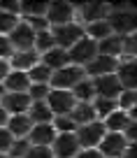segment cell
<instances>
[{
	"mask_svg": "<svg viewBox=\"0 0 137 158\" xmlns=\"http://www.w3.org/2000/svg\"><path fill=\"white\" fill-rule=\"evenodd\" d=\"M107 23L112 28V35H135V7L121 2V5H109Z\"/></svg>",
	"mask_w": 137,
	"mask_h": 158,
	"instance_id": "obj_1",
	"label": "cell"
},
{
	"mask_svg": "<svg viewBox=\"0 0 137 158\" xmlns=\"http://www.w3.org/2000/svg\"><path fill=\"white\" fill-rule=\"evenodd\" d=\"M86 79V72L84 68H77V65H65V68L51 72V79H49V89H56V91H72L74 86Z\"/></svg>",
	"mask_w": 137,
	"mask_h": 158,
	"instance_id": "obj_2",
	"label": "cell"
},
{
	"mask_svg": "<svg viewBox=\"0 0 137 158\" xmlns=\"http://www.w3.org/2000/svg\"><path fill=\"white\" fill-rule=\"evenodd\" d=\"M74 16H77V7H74L72 2L56 0V2H49L44 19L49 23V28H56V26H65V23H70V21H77Z\"/></svg>",
	"mask_w": 137,
	"mask_h": 158,
	"instance_id": "obj_3",
	"label": "cell"
},
{
	"mask_svg": "<svg viewBox=\"0 0 137 158\" xmlns=\"http://www.w3.org/2000/svg\"><path fill=\"white\" fill-rule=\"evenodd\" d=\"M68 56H70V65L86 68V65L98 56V42H93V40H88L86 35H84L77 44H72L68 49Z\"/></svg>",
	"mask_w": 137,
	"mask_h": 158,
	"instance_id": "obj_4",
	"label": "cell"
},
{
	"mask_svg": "<svg viewBox=\"0 0 137 158\" xmlns=\"http://www.w3.org/2000/svg\"><path fill=\"white\" fill-rule=\"evenodd\" d=\"M105 126L102 121H91V123L86 126H79L77 130H74V137H77V144L79 149H98L100 139L105 137Z\"/></svg>",
	"mask_w": 137,
	"mask_h": 158,
	"instance_id": "obj_5",
	"label": "cell"
},
{
	"mask_svg": "<svg viewBox=\"0 0 137 158\" xmlns=\"http://www.w3.org/2000/svg\"><path fill=\"white\" fill-rule=\"evenodd\" d=\"M51 35H54L56 47H60V49L68 51L72 44H77L79 40L84 37V26L77 23V21H70V23H65V26H56V28H51Z\"/></svg>",
	"mask_w": 137,
	"mask_h": 158,
	"instance_id": "obj_6",
	"label": "cell"
},
{
	"mask_svg": "<svg viewBox=\"0 0 137 158\" xmlns=\"http://www.w3.org/2000/svg\"><path fill=\"white\" fill-rule=\"evenodd\" d=\"M44 102L49 105V109H51L54 116H68V114L72 112V107L77 105V100L72 98L70 91H56V89H51Z\"/></svg>",
	"mask_w": 137,
	"mask_h": 158,
	"instance_id": "obj_7",
	"label": "cell"
},
{
	"mask_svg": "<svg viewBox=\"0 0 137 158\" xmlns=\"http://www.w3.org/2000/svg\"><path fill=\"white\" fill-rule=\"evenodd\" d=\"M77 23L88 26V23H95V21H107L109 16V5L107 2H86V5H79L77 7Z\"/></svg>",
	"mask_w": 137,
	"mask_h": 158,
	"instance_id": "obj_8",
	"label": "cell"
},
{
	"mask_svg": "<svg viewBox=\"0 0 137 158\" xmlns=\"http://www.w3.org/2000/svg\"><path fill=\"white\" fill-rule=\"evenodd\" d=\"M49 149L54 153V158H74L79 153V144L74 133H56Z\"/></svg>",
	"mask_w": 137,
	"mask_h": 158,
	"instance_id": "obj_9",
	"label": "cell"
},
{
	"mask_svg": "<svg viewBox=\"0 0 137 158\" xmlns=\"http://www.w3.org/2000/svg\"><path fill=\"white\" fill-rule=\"evenodd\" d=\"M93 84V93L95 98H107V100H116L118 93H121V84H118L116 74H105V77H95L91 79Z\"/></svg>",
	"mask_w": 137,
	"mask_h": 158,
	"instance_id": "obj_10",
	"label": "cell"
},
{
	"mask_svg": "<svg viewBox=\"0 0 137 158\" xmlns=\"http://www.w3.org/2000/svg\"><path fill=\"white\" fill-rule=\"evenodd\" d=\"M126 147H128V142L123 139L121 133H105V137L98 144V151L102 153V158H121Z\"/></svg>",
	"mask_w": 137,
	"mask_h": 158,
	"instance_id": "obj_11",
	"label": "cell"
},
{
	"mask_svg": "<svg viewBox=\"0 0 137 158\" xmlns=\"http://www.w3.org/2000/svg\"><path fill=\"white\" fill-rule=\"evenodd\" d=\"M118 68V58H109V56H95L91 63L84 68L88 79H95V77H105V74H114Z\"/></svg>",
	"mask_w": 137,
	"mask_h": 158,
	"instance_id": "obj_12",
	"label": "cell"
},
{
	"mask_svg": "<svg viewBox=\"0 0 137 158\" xmlns=\"http://www.w3.org/2000/svg\"><path fill=\"white\" fill-rule=\"evenodd\" d=\"M7 37H10L14 51H30V49H33V44H35V33L28 28V23H23V21H19L16 28L12 30Z\"/></svg>",
	"mask_w": 137,
	"mask_h": 158,
	"instance_id": "obj_13",
	"label": "cell"
},
{
	"mask_svg": "<svg viewBox=\"0 0 137 158\" xmlns=\"http://www.w3.org/2000/svg\"><path fill=\"white\" fill-rule=\"evenodd\" d=\"M30 98L28 93H5V98L0 100V107L5 109L10 116H16V114H28L30 109Z\"/></svg>",
	"mask_w": 137,
	"mask_h": 158,
	"instance_id": "obj_14",
	"label": "cell"
},
{
	"mask_svg": "<svg viewBox=\"0 0 137 158\" xmlns=\"http://www.w3.org/2000/svg\"><path fill=\"white\" fill-rule=\"evenodd\" d=\"M56 137V130L51 123H39V126H33L28 133V142L30 147H51V142H54Z\"/></svg>",
	"mask_w": 137,
	"mask_h": 158,
	"instance_id": "obj_15",
	"label": "cell"
},
{
	"mask_svg": "<svg viewBox=\"0 0 137 158\" xmlns=\"http://www.w3.org/2000/svg\"><path fill=\"white\" fill-rule=\"evenodd\" d=\"M7 63H10V70L28 72L30 68H35V65L39 63V54L35 49H30V51H14V56H12Z\"/></svg>",
	"mask_w": 137,
	"mask_h": 158,
	"instance_id": "obj_16",
	"label": "cell"
},
{
	"mask_svg": "<svg viewBox=\"0 0 137 158\" xmlns=\"http://www.w3.org/2000/svg\"><path fill=\"white\" fill-rule=\"evenodd\" d=\"M132 121H135V116H130L128 112L116 109V112H112L109 116L102 118V126H105V130H107V133H123V130H126Z\"/></svg>",
	"mask_w": 137,
	"mask_h": 158,
	"instance_id": "obj_17",
	"label": "cell"
},
{
	"mask_svg": "<svg viewBox=\"0 0 137 158\" xmlns=\"http://www.w3.org/2000/svg\"><path fill=\"white\" fill-rule=\"evenodd\" d=\"M39 63L47 65V68L51 70V72H56V70L65 68V65H70V56L65 49H60V47H54V49H49L47 54L39 56Z\"/></svg>",
	"mask_w": 137,
	"mask_h": 158,
	"instance_id": "obj_18",
	"label": "cell"
},
{
	"mask_svg": "<svg viewBox=\"0 0 137 158\" xmlns=\"http://www.w3.org/2000/svg\"><path fill=\"white\" fill-rule=\"evenodd\" d=\"M2 86H5L7 93H28V89H30V79H28V74H26V72L10 70V74L5 77Z\"/></svg>",
	"mask_w": 137,
	"mask_h": 158,
	"instance_id": "obj_19",
	"label": "cell"
},
{
	"mask_svg": "<svg viewBox=\"0 0 137 158\" xmlns=\"http://www.w3.org/2000/svg\"><path fill=\"white\" fill-rule=\"evenodd\" d=\"M5 128L10 130V135H12L14 139H23V137H28L33 123H30L28 114H16V116H10V118H7V126H5Z\"/></svg>",
	"mask_w": 137,
	"mask_h": 158,
	"instance_id": "obj_20",
	"label": "cell"
},
{
	"mask_svg": "<svg viewBox=\"0 0 137 158\" xmlns=\"http://www.w3.org/2000/svg\"><path fill=\"white\" fill-rule=\"evenodd\" d=\"M116 79L123 91H135V60H118Z\"/></svg>",
	"mask_w": 137,
	"mask_h": 158,
	"instance_id": "obj_21",
	"label": "cell"
},
{
	"mask_svg": "<svg viewBox=\"0 0 137 158\" xmlns=\"http://www.w3.org/2000/svg\"><path fill=\"white\" fill-rule=\"evenodd\" d=\"M70 118L74 121V126H86V123H91V121H98V116H95V112H93V105L91 102H77L72 107V112L68 114Z\"/></svg>",
	"mask_w": 137,
	"mask_h": 158,
	"instance_id": "obj_22",
	"label": "cell"
},
{
	"mask_svg": "<svg viewBox=\"0 0 137 158\" xmlns=\"http://www.w3.org/2000/svg\"><path fill=\"white\" fill-rule=\"evenodd\" d=\"M28 118L33 126H39V123H51L54 121V114H51L49 105L47 102H33L28 109Z\"/></svg>",
	"mask_w": 137,
	"mask_h": 158,
	"instance_id": "obj_23",
	"label": "cell"
},
{
	"mask_svg": "<svg viewBox=\"0 0 137 158\" xmlns=\"http://www.w3.org/2000/svg\"><path fill=\"white\" fill-rule=\"evenodd\" d=\"M49 2H39V0H21L19 2V16L21 19H33V16H44L47 14Z\"/></svg>",
	"mask_w": 137,
	"mask_h": 158,
	"instance_id": "obj_24",
	"label": "cell"
},
{
	"mask_svg": "<svg viewBox=\"0 0 137 158\" xmlns=\"http://www.w3.org/2000/svg\"><path fill=\"white\" fill-rule=\"evenodd\" d=\"M98 54L109 56V58H118L121 56V37L118 35H109V37L98 42Z\"/></svg>",
	"mask_w": 137,
	"mask_h": 158,
	"instance_id": "obj_25",
	"label": "cell"
},
{
	"mask_svg": "<svg viewBox=\"0 0 137 158\" xmlns=\"http://www.w3.org/2000/svg\"><path fill=\"white\" fill-rule=\"evenodd\" d=\"M84 35H86L88 40H93V42H100V40L112 35V28H109L107 21H95V23L84 26Z\"/></svg>",
	"mask_w": 137,
	"mask_h": 158,
	"instance_id": "obj_26",
	"label": "cell"
},
{
	"mask_svg": "<svg viewBox=\"0 0 137 158\" xmlns=\"http://www.w3.org/2000/svg\"><path fill=\"white\" fill-rule=\"evenodd\" d=\"M70 93H72V98L77 100V102H91V100L95 98V93H93V84H91V79H81V81H79L77 86H74L72 91H70Z\"/></svg>",
	"mask_w": 137,
	"mask_h": 158,
	"instance_id": "obj_27",
	"label": "cell"
},
{
	"mask_svg": "<svg viewBox=\"0 0 137 158\" xmlns=\"http://www.w3.org/2000/svg\"><path fill=\"white\" fill-rule=\"evenodd\" d=\"M54 47H56V42H54V35H51V28H49V30H42V33H35V44H33V49L37 51L39 56L47 54V51L54 49Z\"/></svg>",
	"mask_w": 137,
	"mask_h": 158,
	"instance_id": "obj_28",
	"label": "cell"
},
{
	"mask_svg": "<svg viewBox=\"0 0 137 158\" xmlns=\"http://www.w3.org/2000/svg\"><path fill=\"white\" fill-rule=\"evenodd\" d=\"M91 105H93V112H95V116H100V118H105V116H109L112 112H116V100H107V98H93L91 100Z\"/></svg>",
	"mask_w": 137,
	"mask_h": 158,
	"instance_id": "obj_29",
	"label": "cell"
},
{
	"mask_svg": "<svg viewBox=\"0 0 137 158\" xmlns=\"http://www.w3.org/2000/svg\"><path fill=\"white\" fill-rule=\"evenodd\" d=\"M26 74H28L30 84H49V79H51V70L47 68V65H42V63H37L35 68H30Z\"/></svg>",
	"mask_w": 137,
	"mask_h": 158,
	"instance_id": "obj_30",
	"label": "cell"
},
{
	"mask_svg": "<svg viewBox=\"0 0 137 158\" xmlns=\"http://www.w3.org/2000/svg\"><path fill=\"white\" fill-rule=\"evenodd\" d=\"M135 100H137L135 91H121L116 98V107L121 112H128L130 116H135Z\"/></svg>",
	"mask_w": 137,
	"mask_h": 158,
	"instance_id": "obj_31",
	"label": "cell"
},
{
	"mask_svg": "<svg viewBox=\"0 0 137 158\" xmlns=\"http://www.w3.org/2000/svg\"><path fill=\"white\" fill-rule=\"evenodd\" d=\"M49 84H30L28 89V98L30 102H44L47 100V95H49Z\"/></svg>",
	"mask_w": 137,
	"mask_h": 158,
	"instance_id": "obj_32",
	"label": "cell"
},
{
	"mask_svg": "<svg viewBox=\"0 0 137 158\" xmlns=\"http://www.w3.org/2000/svg\"><path fill=\"white\" fill-rule=\"evenodd\" d=\"M51 126H54L56 133H74L77 130V126H74V121L70 116H54Z\"/></svg>",
	"mask_w": 137,
	"mask_h": 158,
	"instance_id": "obj_33",
	"label": "cell"
},
{
	"mask_svg": "<svg viewBox=\"0 0 137 158\" xmlns=\"http://www.w3.org/2000/svg\"><path fill=\"white\" fill-rule=\"evenodd\" d=\"M16 23H19V16L7 14V12H0V35H10L12 30L16 28Z\"/></svg>",
	"mask_w": 137,
	"mask_h": 158,
	"instance_id": "obj_34",
	"label": "cell"
},
{
	"mask_svg": "<svg viewBox=\"0 0 137 158\" xmlns=\"http://www.w3.org/2000/svg\"><path fill=\"white\" fill-rule=\"evenodd\" d=\"M28 149H30V142L28 139H14V144H12V149H10V153H7V158H26V153H28Z\"/></svg>",
	"mask_w": 137,
	"mask_h": 158,
	"instance_id": "obj_35",
	"label": "cell"
},
{
	"mask_svg": "<svg viewBox=\"0 0 137 158\" xmlns=\"http://www.w3.org/2000/svg\"><path fill=\"white\" fill-rule=\"evenodd\" d=\"M14 56V47H12L7 35H0V60H10Z\"/></svg>",
	"mask_w": 137,
	"mask_h": 158,
	"instance_id": "obj_36",
	"label": "cell"
},
{
	"mask_svg": "<svg viewBox=\"0 0 137 158\" xmlns=\"http://www.w3.org/2000/svg\"><path fill=\"white\" fill-rule=\"evenodd\" d=\"M12 144H14V137L10 135V130L7 128H0V153H10V149H12Z\"/></svg>",
	"mask_w": 137,
	"mask_h": 158,
	"instance_id": "obj_37",
	"label": "cell"
},
{
	"mask_svg": "<svg viewBox=\"0 0 137 158\" xmlns=\"http://www.w3.org/2000/svg\"><path fill=\"white\" fill-rule=\"evenodd\" d=\"M26 158H54V153H51L49 147H30Z\"/></svg>",
	"mask_w": 137,
	"mask_h": 158,
	"instance_id": "obj_38",
	"label": "cell"
},
{
	"mask_svg": "<svg viewBox=\"0 0 137 158\" xmlns=\"http://www.w3.org/2000/svg\"><path fill=\"white\" fill-rule=\"evenodd\" d=\"M0 12L19 16V2H16V0H2V2H0Z\"/></svg>",
	"mask_w": 137,
	"mask_h": 158,
	"instance_id": "obj_39",
	"label": "cell"
},
{
	"mask_svg": "<svg viewBox=\"0 0 137 158\" xmlns=\"http://www.w3.org/2000/svg\"><path fill=\"white\" fill-rule=\"evenodd\" d=\"M74 158H102V153L98 149H79V153Z\"/></svg>",
	"mask_w": 137,
	"mask_h": 158,
	"instance_id": "obj_40",
	"label": "cell"
},
{
	"mask_svg": "<svg viewBox=\"0 0 137 158\" xmlns=\"http://www.w3.org/2000/svg\"><path fill=\"white\" fill-rule=\"evenodd\" d=\"M7 74H10V63H7V60H0V84L5 81Z\"/></svg>",
	"mask_w": 137,
	"mask_h": 158,
	"instance_id": "obj_41",
	"label": "cell"
},
{
	"mask_svg": "<svg viewBox=\"0 0 137 158\" xmlns=\"http://www.w3.org/2000/svg\"><path fill=\"white\" fill-rule=\"evenodd\" d=\"M7 118H10V114L0 107V128H5V126H7Z\"/></svg>",
	"mask_w": 137,
	"mask_h": 158,
	"instance_id": "obj_42",
	"label": "cell"
},
{
	"mask_svg": "<svg viewBox=\"0 0 137 158\" xmlns=\"http://www.w3.org/2000/svg\"><path fill=\"white\" fill-rule=\"evenodd\" d=\"M5 93H7V91H5V86H2V84H0V100H2V98H5Z\"/></svg>",
	"mask_w": 137,
	"mask_h": 158,
	"instance_id": "obj_43",
	"label": "cell"
},
{
	"mask_svg": "<svg viewBox=\"0 0 137 158\" xmlns=\"http://www.w3.org/2000/svg\"><path fill=\"white\" fill-rule=\"evenodd\" d=\"M0 158H7V156H5V153H0Z\"/></svg>",
	"mask_w": 137,
	"mask_h": 158,
	"instance_id": "obj_44",
	"label": "cell"
}]
</instances>
